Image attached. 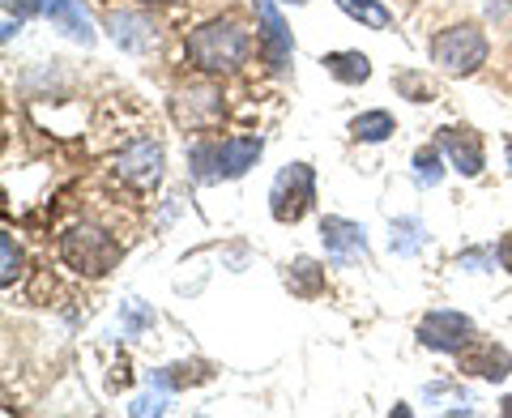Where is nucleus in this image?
Masks as SVG:
<instances>
[{"label": "nucleus", "mask_w": 512, "mask_h": 418, "mask_svg": "<svg viewBox=\"0 0 512 418\" xmlns=\"http://www.w3.org/2000/svg\"><path fill=\"white\" fill-rule=\"evenodd\" d=\"M0 261H5V269H0V282L13 286L22 273V248L13 244V235H0Z\"/></svg>", "instance_id": "4be33fe9"}, {"label": "nucleus", "mask_w": 512, "mask_h": 418, "mask_svg": "<svg viewBox=\"0 0 512 418\" xmlns=\"http://www.w3.org/2000/svg\"><path fill=\"white\" fill-rule=\"evenodd\" d=\"M461 372H474V376H483V380H504L512 372V355L504 346H495L487 342V337H474V342L461 350Z\"/></svg>", "instance_id": "ddd939ff"}, {"label": "nucleus", "mask_w": 512, "mask_h": 418, "mask_svg": "<svg viewBox=\"0 0 512 418\" xmlns=\"http://www.w3.org/2000/svg\"><path fill=\"white\" fill-rule=\"evenodd\" d=\"M504 154H508V171H512V137H508V146H504Z\"/></svg>", "instance_id": "cd10ccee"}, {"label": "nucleus", "mask_w": 512, "mask_h": 418, "mask_svg": "<svg viewBox=\"0 0 512 418\" xmlns=\"http://www.w3.org/2000/svg\"><path fill=\"white\" fill-rule=\"evenodd\" d=\"M163 167H167L163 146H158V141H150V137H141V141H133L128 150H120V158H116V167H111V171H116L128 188L154 192L158 184H163Z\"/></svg>", "instance_id": "6e6552de"}, {"label": "nucleus", "mask_w": 512, "mask_h": 418, "mask_svg": "<svg viewBox=\"0 0 512 418\" xmlns=\"http://www.w3.org/2000/svg\"><path fill=\"white\" fill-rule=\"evenodd\" d=\"M500 410H504V414L512 418V397H504V406H500Z\"/></svg>", "instance_id": "bb28decb"}, {"label": "nucleus", "mask_w": 512, "mask_h": 418, "mask_svg": "<svg viewBox=\"0 0 512 418\" xmlns=\"http://www.w3.org/2000/svg\"><path fill=\"white\" fill-rule=\"evenodd\" d=\"M436 146L444 150L448 167H453L457 175H466V180L483 175V167H487V150H483V137H478L474 128H466V124H448V128H440V141H436Z\"/></svg>", "instance_id": "9b49d317"}, {"label": "nucleus", "mask_w": 512, "mask_h": 418, "mask_svg": "<svg viewBox=\"0 0 512 418\" xmlns=\"http://www.w3.org/2000/svg\"><path fill=\"white\" fill-rule=\"evenodd\" d=\"M282 282L291 295L316 299V295H325V265L312 261V256H295V261L282 269Z\"/></svg>", "instance_id": "2eb2a0df"}, {"label": "nucleus", "mask_w": 512, "mask_h": 418, "mask_svg": "<svg viewBox=\"0 0 512 418\" xmlns=\"http://www.w3.org/2000/svg\"><path fill=\"white\" fill-rule=\"evenodd\" d=\"M141 5H171V0H141Z\"/></svg>", "instance_id": "c85d7f7f"}, {"label": "nucleus", "mask_w": 512, "mask_h": 418, "mask_svg": "<svg viewBox=\"0 0 512 418\" xmlns=\"http://www.w3.org/2000/svg\"><path fill=\"white\" fill-rule=\"evenodd\" d=\"M167 397H171L167 389H158V393H146V397H137L133 406H128V414H137V418H141V414H163V410H167Z\"/></svg>", "instance_id": "b1692460"}, {"label": "nucleus", "mask_w": 512, "mask_h": 418, "mask_svg": "<svg viewBox=\"0 0 512 418\" xmlns=\"http://www.w3.org/2000/svg\"><path fill=\"white\" fill-rule=\"evenodd\" d=\"M427 244V235H423V222L419 218H397L393 222V239H389V248L397 256H410V252H419Z\"/></svg>", "instance_id": "412c9836"}, {"label": "nucleus", "mask_w": 512, "mask_h": 418, "mask_svg": "<svg viewBox=\"0 0 512 418\" xmlns=\"http://www.w3.org/2000/svg\"><path fill=\"white\" fill-rule=\"evenodd\" d=\"M474 320L466 312H453V308H436L419 320V342L427 350H440V355H461L470 342H474Z\"/></svg>", "instance_id": "0eeeda50"}, {"label": "nucleus", "mask_w": 512, "mask_h": 418, "mask_svg": "<svg viewBox=\"0 0 512 418\" xmlns=\"http://www.w3.org/2000/svg\"><path fill=\"white\" fill-rule=\"evenodd\" d=\"M222 111H227V103H222V90L214 82H192L175 90L171 99V116L184 133H210V128H218Z\"/></svg>", "instance_id": "423d86ee"}, {"label": "nucleus", "mask_w": 512, "mask_h": 418, "mask_svg": "<svg viewBox=\"0 0 512 418\" xmlns=\"http://www.w3.org/2000/svg\"><path fill=\"white\" fill-rule=\"evenodd\" d=\"M9 13L18 9V18H35V13H47V0H5Z\"/></svg>", "instance_id": "393cba45"}, {"label": "nucleus", "mask_w": 512, "mask_h": 418, "mask_svg": "<svg viewBox=\"0 0 512 418\" xmlns=\"http://www.w3.org/2000/svg\"><path fill=\"white\" fill-rule=\"evenodd\" d=\"M265 141L261 137H205L188 146V171L197 184H218V180H239L248 175V167H256Z\"/></svg>", "instance_id": "f03ea898"}, {"label": "nucleus", "mask_w": 512, "mask_h": 418, "mask_svg": "<svg viewBox=\"0 0 512 418\" xmlns=\"http://www.w3.org/2000/svg\"><path fill=\"white\" fill-rule=\"evenodd\" d=\"M320 244H325L329 265H338V269L367 261V231L350 218H325L320 222Z\"/></svg>", "instance_id": "9d476101"}, {"label": "nucleus", "mask_w": 512, "mask_h": 418, "mask_svg": "<svg viewBox=\"0 0 512 418\" xmlns=\"http://www.w3.org/2000/svg\"><path fill=\"white\" fill-rule=\"evenodd\" d=\"M414 180H419L423 188H436L444 180V150L440 146L414 150Z\"/></svg>", "instance_id": "aec40b11"}, {"label": "nucleus", "mask_w": 512, "mask_h": 418, "mask_svg": "<svg viewBox=\"0 0 512 418\" xmlns=\"http://www.w3.org/2000/svg\"><path fill=\"white\" fill-rule=\"evenodd\" d=\"M252 9H256V22H261V39H256V47H261V60L269 64V73L282 77L286 69H291L295 39H291V30H286L274 0H252Z\"/></svg>", "instance_id": "1a4fd4ad"}, {"label": "nucleus", "mask_w": 512, "mask_h": 418, "mask_svg": "<svg viewBox=\"0 0 512 418\" xmlns=\"http://www.w3.org/2000/svg\"><path fill=\"white\" fill-rule=\"evenodd\" d=\"M107 35L116 39L124 52H150V47L158 43V26L150 13H137V9H107Z\"/></svg>", "instance_id": "f8f14e48"}, {"label": "nucleus", "mask_w": 512, "mask_h": 418, "mask_svg": "<svg viewBox=\"0 0 512 418\" xmlns=\"http://www.w3.org/2000/svg\"><path fill=\"white\" fill-rule=\"evenodd\" d=\"M491 56V39L483 26L461 22V26H444L440 35H431V60L436 69L448 77H470L487 64Z\"/></svg>", "instance_id": "20e7f679"}, {"label": "nucleus", "mask_w": 512, "mask_h": 418, "mask_svg": "<svg viewBox=\"0 0 512 418\" xmlns=\"http://www.w3.org/2000/svg\"><path fill=\"white\" fill-rule=\"evenodd\" d=\"M47 18L60 30L64 39L73 43H94V26H90V13H86V0H47Z\"/></svg>", "instance_id": "4468645a"}, {"label": "nucleus", "mask_w": 512, "mask_h": 418, "mask_svg": "<svg viewBox=\"0 0 512 418\" xmlns=\"http://www.w3.org/2000/svg\"><path fill=\"white\" fill-rule=\"evenodd\" d=\"M397 133V120L389 116V111H363V116L350 120V137L363 141V146H380V141H389Z\"/></svg>", "instance_id": "f3484780"}, {"label": "nucleus", "mask_w": 512, "mask_h": 418, "mask_svg": "<svg viewBox=\"0 0 512 418\" xmlns=\"http://www.w3.org/2000/svg\"><path fill=\"white\" fill-rule=\"evenodd\" d=\"M338 9L367 30H393V9L380 5V0H338Z\"/></svg>", "instance_id": "a211bd4d"}, {"label": "nucleus", "mask_w": 512, "mask_h": 418, "mask_svg": "<svg viewBox=\"0 0 512 418\" xmlns=\"http://www.w3.org/2000/svg\"><path fill=\"white\" fill-rule=\"evenodd\" d=\"M120 256H124L120 239L94 227V222H82V227H69L60 235V261L73 273H82V278H103V273L120 265Z\"/></svg>", "instance_id": "7ed1b4c3"}, {"label": "nucleus", "mask_w": 512, "mask_h": 418, "mask_svg": "<svg viewBox=\"0 0 512 418\" xmlns=\"http://www.w3.org/2000/svg\"><path fill=\"white\" fill-rule=\"evenodd\" d=\"M320 64H325V73L342 86H363L367 77H372V60H367L363 52H329Z\"/></svg>", "instance_id": "dca6fc26"}, {"label": "nucleus", "mask_w": 512, "mask_h": 418, "mask_svg": "<svg viewBox=\"0 0 512 418\" xmlns=\"http://www.w3.org/2000/svg\"><path fill=\"white\" fill-rule=\"evenodd\" d=\"M393 90L402 94V99H410V103H431V99H436V82H431L427 73H419V69H402V73H397Z\"/></svg>", "instance_id": "6ab92c4d"}, {"label": "nucleus", "mask_w": 512, "mask_h": 418, "mask_svg": "<svg viewBox=\"0 0 512 418\" xmlns=\"http://www.w3.org/2000/svg\"><path fill=\"white\" fill-rule=\"evenodd\" d=\"M248 52H252V35L244 30V22L235 18H214L197 26L192 35L184 39V56L197 73L205 77H218V73H235L248 64Z\"/></svg>", "instance_id": "f257e3e1"}, {"label": "nucleus", "mask_w": 512, "mask_h": 418, "mask_svg": "<svg viewBox=\"0 0 512 418\" xmlns=\"http://www.w3.org/2000/svg\"><path fill=\"white\" fill-rule=\"evenodd\" d=\"M146 325H154V316L141 308L137 299H128V303H124V333H141Z\"/></svg>", "instance_id": "5701e85b"}, {"label": "nucleus", "mask_w": 512, "mask_h": 418, "mask_svg": "<svg viewBox=\"0 0 512 418\" xmlns=\"http://www.w3.org/2000/svg\"><path fill=\"white\" fill-rule=\"evenodd\" d=\"M291 5H308V0H291Z\"/></svg>", "instance_id": "c756f323"}, {"label": "nucleus", "mask_w": 512, "mask_h": 418, "mask_svg": "<svg viewBox=\"0 0 512 418\" xmlns=\"http://www.w3.org/2000/svg\"><path fill=\"white\" fill-rule=\"evenodd\" d=\"M312 201H316V171H312V163L282 167L274 188H269V214H274V222L295 227V222L312 209Z\"/></svg>", "instance_id": "39448f33"}, {"label": "nucleus", "mask_w": 512, "mask_h": 418, "mask_svg": "<svg viewBox=\"0 0 512 418\" xmlns=\"http://www.w3.org/2000/svg\"><path fill=\"white\" fill-rule=\"evenodd\" d=\"M495 256H500V265L512 273V231L500 239V244H495Z\"/></svg>", "instance_id": "a878e982"}]
</instances>
